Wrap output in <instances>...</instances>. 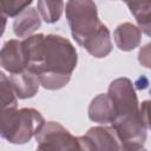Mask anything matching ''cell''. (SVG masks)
<instances>
[{
  "label": "cell",
  "instance_id": "1",
  "mask_svg": "<svg viewBox=\"0 0 151 151\" xmlns=\"http://www.w3.org/2000/svg\"><path fill=\"white\" fill-rule=\"evenodd\" d=\"M27 68L34 72L46 90H59L68 84L78 64L72 42L58 34H32L22 40Z\"/></svg>",
  "mask_w": 151,
  "mask_h": 151
},
{
  "label": "cell",
  "instance_id": "2",
  "mask_svg": "<svg viewBox=\"0 0 151 151\" xmlns=\"http://www.w3.org/2000/svg\"><path fill=\"white\" fill-rule=\"evenodd\" d=\"M65 13L71 34L78 45L98 59L111 53V34L100 21L93 0H68Z\"/></svg>",
  "mask_w": 151,
  "mask_h": 151
},
{
  "label": "cell",
  "instance_id": "3",
  "mask_svg": "<svg viewBox=\"0 0 151 151\" xmlns=\"http://www.w3.org/2000/svg\"><path fill=\"white\" fill-rule=\"evenodd\" d=\"M44 124V117L35 109H5L1 112L0 133L12 144H25L35 137Z\"/></svg>",
  "mask_w": 151,
  "mask_h": 151
},
{
  "label": "cell",
  "instance_id": "4",
  "mask_svg": "<svg viewBox=\"0 0 151 151\" xmlns=\"http://www.w3.org/2000/svg\"><path fill=\"white\" fill-rule=\"evenodd\" d=\"M107 94L112 100L114 110V118L112 123L140 116L137 93L129 78L114 79L109 86Z\"/></svg>",
  "mask_w": 151,
  "mask_h": 151
},
{
  "label": "cell",
  "instance_id": "5",
  "mask_svg": "<svg viewBox=\"0 0 151 151\" xmlns=\"http://www.w3.org/2000/svg\"><path fill=\"white\" fill-rule=\"evenodd\" d=\"M35 140L39 150H79L78 137L57 122H45Z\"/></svg>",
  "mask_w": 151,
  "mask_h": 151
},
{
  "label": "cell",
  "instance_id": "6",
  "mask_svg": "<svg viewBox=\"0 0 151 151\" xmlns=\"http://www.w3.org/2000/svg\"><path fill=\"white\" fill-rule=\"evenodd\" d=\"M79 150H122L119 138L112 126H93L78 137Z\"/></svg>",
  "mask_w": 151,
  "mask_h": 151
},
{
  "label": "cell",
  "instance_id": "7",
  "mask_svg": "<svg viewBox=\"0 0 151 151\" xmlns=\"http://www.w3.org/2000/svg\"><path fill=\"white\" fill-rule=\"evenodd\" d=\"M0 65L9 74L19 73L27 68L26 52L22 41L11 39L2 45L0 52Z\"/></svg>",
  "mask_w": 151,
  "mask_h": 151
},
{
  "label": "cell",
  "instance_id": "8",
  "mask_svg": "<svg viewBox=\"0 0 151 151\" xmlns=\"http://www.w3.org/2000/svg\"><path fill=\"white\" fill-rule=\"evenodd\" d=\"M9 83L19 99H28L34 97L40 86V81L34 72L26 68L19 73L9 74Z\"/></svg>",
  "mask_w": 151,
  "mask_h": 151
},
{
  "label": "cell",
  "instance_id": "9",
  "mask_svg": "<svg viewBox=\"0 0 151 151\" xmlns=\"http://www.w3.org/2000/svg\"><path fill=\"white\" fill-rule=\"evenodd\" d=\"M113 39L116 46L120 51L130 52L139 46L142 40V31L138 26L131 22H123L114 29Z\"/></svg>",
  "mask_w": 151,
  "mask_h": 151
},
{
  "label": "cell",
  "instance_id": "10",
  "mask_svg": "<svg viewBox=\"0 0 151 151\" xmlns=\"http://www.w3.org/2000/svg\"><path fill=\"white\" fill-rule=\"evenodd\" d=\"M88 118L103 125L111 124L114 118L113 104L107 93H100L94 97L88 106Z\"/></svg>",
  "mask_w": 151,
  "mask_h": 151
},
{
  "label": "cell",
  "instance_id": "11",
  "mask_svg": "<svg viewBox=\"0 0 151 151\" xmlns=\"http://www.w3.org/2000/svg\"><path fill=\"white\" fill-rule=\"evenodd\" d=\"M41 17L35 8L28 7L21 12L13 22V32L19 38L32 35L41 26Z\"/></svg>",
  "mask_w": 151,
  "mask_h": 151
},
{
  "label": "cell",
  "instance_id": "12",
  "mask_svg": "<svg viewBox=\"0 0 151 151\" xmlns=\"http://www.w3.org/2000/svg\"><path fill=\"white\" fill-rule=\"evenodd\" d=\"M131 14L134 17L138 27L147 37H151V0H123Z\"/></svg>",
  "mask_w": 151,
  "mask_h": 151
},
{
  "label": "cell",
  "instance_id": "13",
  "mask_svg": "<svg viewBox=\"0 0 151 151\" xmlns=\"http://www.w3.org/2000/svg\"><path fill=\"white\" fill-rule=\"evenodd\" d=\"M38 12L46 24H54L59 21L64 11L63 0H38Z\"/></svg>",
  "mask_w": 151,
  "mask_h": 151
},
{
  "label": "cell",
  "instance_id": "14",
  "mask_svg": "<svg viewBox=\"0 0 151 151\" xmlns=\"http://www.w3.org/2000/svg\"><path fill=\"white\" fill-rule=\"evenodd\" d=\"M0 93H1V106L5 109H13L18 106L17 94L9 83V79L4 72L0 73Z\"/></svg>",
  "mask_w": 151,
  "mask_h": 151
},
{
  "label": "cell",
  "instance_id": "15",
  "mask_svg": "<svg viewBox=\"0 0 151 151\" xmlns=\"http://www.w3.org/2000/svg\"><path fill=\"white\" fill-rule=\"evenodd\" d=\"M32 2L33 0H0L1 13L8 18L18 17L21 12L28 8Z\"/></svg>",
  "mask_w": 151,
  "mask_h": 151
},
{
  "label": "cell",
  "instance_id": "16",
  "mask_svg": "<svg viewBox=\"0 0 151 151\" xmlns=\"http://www.w3.org/2000/svg\"><path fill=\"white\" fill-rule=\"evenodd\" d=\"M138 61L142 66L151 70V41L139 48Z\"/></svg>",
  "mask_w": 151,
  "mask_h": 151
},
{
  "label": "cell",
  "instance_id": "17",
  "mask_svg": "<svg viewBox=\"0 0 151 151\" xmlns=\"http://www.w3.org/2000/svg\"><path fill=\"white\" fill-rule=\"evenodd\" d=\"M139 110H140V116H142V119H143L145 126L149 130H151V99L144 100L140 104Z\"/></svg>",
  "mask_w": 151,
  "mask_h": 151
}]
</instances>
